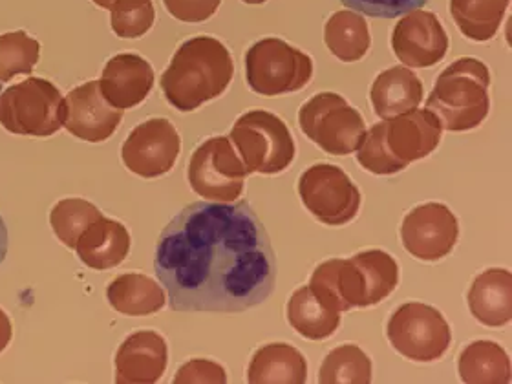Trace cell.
I'll use <instances>...</instances> for the list:
<instances>
[{"instance_id": "cell-34", "label": "cell", "mask_w": 512, "mask_h": 384, "mask_svg": "<svg viewBox=\"0 0 512 384\" xmlns=\"http://www.w3.org/2000/svg\"><path fill=\"white\" fill-rule=\"evenodd\" d=\"M174 19L182 22H205L220 8L222 0H163Z\"/></svg>"}, {"instance_id": "cell-3", "label": "cell", "mask_w": 512, "mask_h": 384, "mask_svg": "<svg viewBox=\"0 0 512 384\" xmlns=\"http://www.w3.org/2000/svg\"><path fill=\"white\" fill-rule=\"evenodd\" d=\"M235 75V63L224 43L209 35L192 37L172 55L161 75V90L171 107L192 112L222 96Z\"/></svg>"}, {"instance_id": "cell-39", "label": "cell", "mask_w": 512, "mask_h": 384, "mask_svg": "<svg viewBox=\"0 0 512 384\" xmlns=\"http://www.w3.org/2000/svg\"><path fill=\"white\" fill-rule=\"evenodd\" d=\"M0 85H2V83H0ZM0 88H2V86H0Z\"/></svg>"}, {"instance_id": "cell-23", "label": "cell", "mask_w": 512, "mask_h": 384, "mask_svg": "<svg viewBox=\"0 0 512 384\" xmlns=\"http://www.w3.org/2000/svg\"><path fill=\"white\" fill-rule=\"evenodd\" d=\"M289 326L310 341L330 339L341 326V311L320 300L310 286L297 289L288 300Z\"/></svg>"}, {"instance_id": "cell-10", "label": "cell", "mask_w": 512, "mask_h": 384, "mask_svg": "<svg viewBox=\"0 0 512 384\" xmlns=\"http://www.w3.org/2000/svg\"><path fill=\"white\" fill-rule=\"evenodd\" d=\"M386 337L395 352L416 363L439 361L452 341L443 313L423 302L401 304L388 319Z\"/></svg>"}, {"instance_id": "cell-28", "label": "cell", "mask_w": 512, "mask_h": 384, "mask_svg": "<svg viewBox=\"0 0 512 384\" xmlns=\"http://www.w3.org/2000/svg\"><path fill=\"white\" fill-rule=\"evenodd\" d=\"M319 383H372V361L359 346L342 344L339 348L331 350L322 361Z\"/></svg>"}, {"instance_id": "cell-27", "label": "cell", "mask_w": 512, "mask_h": 384, "mask_svg": "<svg viewBox=\"0 0 512 384\" xmlns=\"http://www.w3.org/2000/svg\"><path fill=\"white\" fill-rule=\"evenodd\" d=\"M511 0H450V15L470 41L487 43L496 37Z\"/></svg>"}, {"instance_id": "cell-2", "label": "cell", "mask_w": 512, "mask_h": 384, "mask_svg": "<svg viewBox=\"0 0 512 384\" xmlns=\"http://www.w3.org/2000/svg\"><path fill=\"white\" fill-rule=\"evenodd\" d=\"M399 284V266L392 255L368 249L352 258H331L315 267L310 289L333 310L372 308L388 299Z\"/></svg>"}, {"instance_id": "cell-25", "label": "cell", "mask_w": 512, "mask_h": 384, "mask_svg": "<svg viewBox=\"0 0 512 384\" xmlns=\"http://www.w3.org/2000/svg\"><path fill=\"white\" fill-rule=\"evenodd\" d=\"M324 43L342 63L361 61L372 46L368 22L357 11H335L324 26Z\"/></svg>"}, {"instance_id": "cell-14", "label": "cell", "mask_w": 512, "mask_h": 384, "mask_svg": "<svg viewBox=\"0 0 512 384\" xmlns=\"http://www.w3.org/2000/svg\"><path fill=\"white\" fill-rule=\"evenodd\" d=\"M458 240V218L445 203L417 205L401 225L403 246L423 262H438L450 255Z\"/></svg>"}, {"instance_id": "cell-22", "label": "cell", "mask_w": 512, "mask_h": 384, "mask_svg": "<svg viewBox=\"0 0 512 384\" xmlns=\"http://www.w3.org/2000/svg\"><path fill=\"white\" fill-rule=\"evenodd\" d=\"M308 379V363L291 344L273 342L256 350L247 381L251 384H302Z\"/></svg>"}, {"instance_id": "cell-17", "label": "cell", "mask_w": 512, "mask_h": 384, "mask_svg": "<svg viewBox=\"0 0 512 384\" xmlns=\"http://www.w3.org/2000/svg\"><path fill=\"white\" fill-rule=\"evenodd\" d=\"M169 364L167 342L158 331L141 330L128 335L116 353V383H158Z\"/></svg>"}, {"instance_id": "cell-24", "label": "cell", "mask_w": 512, "mask_h": 384, "mask_svg": "<svg viewBox=\"0 0 512 384\" xmlns=\"http://www.w3.org/2000/svg\"><path fill=\"white\" fill-rule=\"evenodd\" d=\"M110 306L128 317H147L163 310L165 289L141 273H125L114 278L107 288Z\"/></svg>"}, {"instance_id": "cell-19", "label": "cell", "mask_w": 512, "mask_h": 384, "mask_svg": "<svg viewBox=\"0 0 512 384\" xmlns=\"http://www.w3.org/2000/svg\"><path fill=\"white\" fill-rule=\"evenodd\" d=\"M472 317L489 328H503L512 319V273L487 269L474 278L467 293Z\"/></svg>"}, {"instance_id": "cell-26", "label": "cell", "mask_w": 512, "mask_h": 384, "mask_svg": "<svg viewBox=\"0 0 512 384\" xmlns=\"http://www.w3.org/2000/svg\"><path fill=\"white\" fill-rule=\"evenodd\" d=\"M458 370L461 381L467 384L511 383V359L492 341L469 344L459 355Z\"/></svg>"}, {"instance_id": "cell-5", "label": "cell", "mask_w": 512, "mask_h": 384, "mask_svg": "<svg viewBox=\"0 0 512 384\" xmlns=\"http://www.w3.org/2000/svg\"><path fill=\"white\" fill-rule=\"evenodd\" d=\"M489 86V66L474 57H461L438 75L427 108L448 132H469L489 116Z\"/></svg>"}, {"instance_id": "cell-30", "label": "cell", "mask_w": 512, "mask_h": 384, "mask_svg": "<svg viewBox=\"0 0 512 384\" xmlns=\"http://www.w3.org/2000/svg\"><path fill=\"white\" fill-rule=\"evenodd\" d=\"M39 55L41 44L24 30L0 35V83H8L15 75L32 74Z\"/></svg>"}, {"instance_id": "cell-7", "label": "cell", "mask_w": 512, "mask_h": 384, "mask_svg": "<svg viewBox=\"0 0 512 384\" xmlns=\"http://www.w3.org/2000/svg\"><path fill=\"white\" fill-rule=\"evenodd\" d=\"M231 139L247 174H280L295 160V141L288 125L267 110H249L236 119Z\"/></svg>"}, {"instance_id": "cell-1", "label": "cell", "mask_w": 512, "mask_h": 384, "mask_svg": "<svg viewBox=\"0 0 512 384\" xmlns=\"http://www.w3.org/2000/svg\"><path fill=\"white\" fill-rule=\"evenodd\" d=\"M154 269L174 311L240 313L277 284L271 240L246 200L187 205L161 231Z\"/></svg>"}, {"instance_id": "cell-16", "label": "cell", "mask_w": 512, "mask_h": 384, "mask_svg": "<svg viewBox=\"0 0 512 384\" xmlns=\"http://www.w3.org/2000/svg\"><path fill=\"white\" fill-rule=\"evenodd\" d=\"M123 118V110L112 107L101 94L99 81L77 86L64 97L63 127L75 138L88 143L112 138Z\"/></svg>"}, {"instance_id": "cell-9", "label": "cell", "mask_w": 512, "mask_h": 384, "mask_svg": "<svg viewBox=\"0 0 512 384\" xmlns=\"http://www.w3.org/2000/svg\"><path fill=\"white\" fill-rule=\"evenodd\" d=\"M300 130L331 156H350L366 134L363 114L333 92H320L299 110Z\"/></svg>"}, {"instance_id": "cell-38", "label": "cell", "mask_w": 512, "mask_h": 384, "mask_svg": "<svg viewBox=\"0 0 512 384\" xmlns=\"http://www.w3.org/2000/svg\"><path fill=\"white\" fill-rule=\"evenodd\" d=\"M242 2H246V4H264V2H267V0H242Z\"/></svg>"}, {"instance_id": "cell-32", "label": "cell", "mask_w": 512, "mask_h": 384, "mask_svg": "<svg viewBox=\"0 0 512 384\" xmlns=\"http://www.w3.org/2000/svg\"><path fill=\"white\" fill-rule=\"evenodd\" d=\"M346 8L368 17L395 19L408 11L419 10L428 0H341Z\"/></svg>"}, {"instance_id": "cell-6", "label": "cell", "mask_w": 512, "mask_h": 384, "mask_svg": "<svg viewBox=\"0 0 512 384\" xmlns=\"http://www.w3.org/2000/svg\"><path fill=\"white\" fill-rule=\"evenodd\" d=\"M63 121L64 97L46 79L28 77L0 94V125L11 134L50 138Z\"/></svg>"}, {"instance_id": "cell-15", "label": "cell", "mask_w": 512, "mask_h": 384, "mask_svg": "<svg viewBox=\"0 0 512 384\" xmlns=\"http://www.w3.org/2000/svg\"><path fill=\"white\" fill-rule=\"evenodd\" d=\"M392 50L408 68H430L448 52V35L436 13L427 10L408 11L395 24Z\"/></svg>"}, {"instance_id": "cell-31", "label": "cell", "mask_w": 512, "mask_h": 384, "mask_svg": "<svg viewBox=\"0 0 512 384\" xmlns=\"http://www.w3.org/2000/svg\"><path fill=\"white\" fill-rule=\"evenodd\" d=\"M156 21L152 0H116L110 8L112 30L121 39H139Z\"/></svg>"}, {"instance_id": "cell-8", "label": "cell", "mask_w": 512, "mask_h": 384, "mask_svg": "<svg viewBox=\"0 0 512 384\" xmlns=\"http://www.w3.org/2000/svg\"><path fill=\"white\" fill-rule=\"evenodd\" d=\"M313 77V61L299 48L266 37L246 52V81L260 96L275 97L300 92Z\"/></svg>"}, {"instance_id": "cell-36", "label": "cell", "mask_w": 512, "mask_h": 384, "mask_svg": "<svg viewBox=\"0 0 512 384\" xmlns=\"http://www.w3.org/2000/svg\"><path fill=\"white\" fill-rule=\"evenodd\" d=\"M6 255H8V227L0 216V264L6 260Z\"/></svg>"}, {"instance_id": "cell-33", "label": "cell", "mask_w": 512, "mask_h": 384, "mask_svg": "<svg viewBox=\"0 0 512 384\" xmlns=\"http://www.w3.org/2000/svg\"><path fill=\"white\" fill-rule=\"evenodd\" d=\"M174 383H227V374H225L222 364L214 363L209 359H192L189 363L183 364L182 368L174 375Z\"/></svg>"}, {"instance_id": "cell-13", "label": "cell", "mask_w": 512, "mask_h": 384, "mask_svg": "<svg viewBox=\"0 0 512 384\" xmlns=\"http://www.w3.org/2000/svg\"><path fill=\"white\" fill-rule=\"evenodd\" d=\"M182 152V138L169 119L152 118L134 128L121 147L128 171L141 178H160L172 171Z\"/></svg>"}, {"instance_id": "cell-21", "label": "cell", "mask_w": 512, "mask_h": 384, "mask_svg": "<svg viewBox=\"0 0 512 384\" xmlns=\"http://www.w3.org/2000/svg\"><path fill=\"white\" fill-rule=\"evenodd\" d=\"M370 101L379 118L401 116L421 105L423 83L410 68L394 66L375 77L370 88Z\"/></svg>"}, {"instance_id": "cell-11", "label": "cell", "mask_w": 512, "mask_h": 384, "mask_svg": "<svg viewBox=\"0 0 512 384\" xmlns=\"http://www.w3.org/2000/svg\"><path fill=\"white\" fill-rule=\"evenodd\" d=\"M246 178V165L238 158L231 139L225 136L203 141L192 152L187 167L192 191L209 202H236L244 192Z\"/></svg>"}, {"instance_id": "cell-35", "label": "cell", "mask_w": 512, "mask_h": 384, "mask_svg": "<svg viewBox=\"0 0 512 384\" xmlns=\"http://www.w3.org/2000/svg\"><path fill=\"white\" fill-rule=\"evenodd\" d=\"M13 335V328H11V320L6 311L0 308V353L8 348Z\"/></svg>"}, {"instance_id": "cell-29", "label": "cell", "mask_w": 512, "mask_h": 384, "mask_svg": "<svg viewBox=\"0 0 512 384\" xmlns=\"http://www.w3.org/2000/svg\"><path fill=\"white\" fill-rule=\"evenodd\" d=\"M99 218H103V214L94 203L83 198H66L55 203L50 225L64 246L75 249L81 235Z\"/></svg>"}, {"instance_id": "cell-37", "label": "cell", "mask_w": 512, "mask_h": 384, "mask_svg": "<svg viewBox=\"0 0 512 384\" xmlns=\"http://www.w3.org/2000/svg\"><path fill=\"white\" fill-rule=\"evenodd\" d=\"M92 2H94L96 6H99V8L110 11V8L114 6V2H116V0H92Z\"/></svg>"}, {"instance_id": "cell-18", "label": "cell", "mask_w": 512, "mask_h": 384, "mask_svg": "<svg viewBox=\"0 0 512 384\" xmlns=\"http://www.w3.org/2000/svg\"><path fill=\"white\" fill-rule=\"evenodd\" d=\"M154 86L152 64L138 54H118L103 68L99 79L101 94L119 110L141 105Z\"/></svg>"}, {"instance_id": "cell-4", "label": "cell", "mask_w": 512, "mask_h": 384, "mask_svg": "<svg viewBox=\"0 0 512 384\" xmlns=\"http://www.w3.org/2000/svg\"><path fill=\"white\" fill-rule=\"evenodd\" d=\"M441 134V123L428 108H414L375 123L355 150L357 161L375 176H392L430 156L438 149Z\"/></svg>"}, {"instance_id": "cell-20", "label": "cell", "mask_w": 512, "mask_h": 384, "mask_svg": "<svg viewBox=\"0 0 512 384\" xmlns=\"http://www.w3.org/2000/svg\"><path fill=\"white\" fill-rule=\"evenodd\" d=\"M75 251L81 262L90 269H112L127 258L130 235L121 222L103 216L81 235Z\"/></svg>"}, {"instance_id": "cell-12", "label": "cell", "mask_w": 512, "mask_h": 384, "mask_svg": "<svg viewBox=\"0 0 512 384\" xmlns=\"http://www.w3.org/2000/svg\"><path fill=\"white\" fill-rule=\"evenodd\" d=\"M299 196L322 224H350L361 209V191L337 165L317 163L300 174Z\"/></svg>"}]
</instances>
